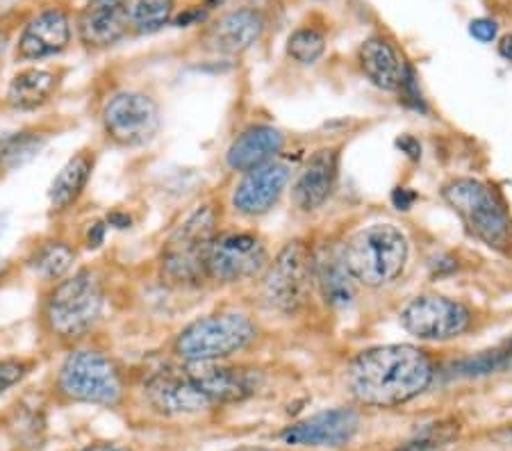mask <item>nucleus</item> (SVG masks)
Returning <instances> with one entry per match:
<instances>
[{"mask_svg": "<svg viewBox=\"0 0 512 451\" xmlns=\"http://www.w3.org/2000/svg\"><path fill=\"white\" fill-rule=\"evenodd\" d=\"M433 376L435 367L426 351L412 344H385L351 360L346 385L362 406L396 408L426 392Z\"/></svg>", "mask_w": 512, "mask_h": 451, "instance_id": "obj_1", "label": "nucleus"}, {"mask_svg": "<svg viewBox=\"0 0 512 451\" xmlns=\"http://www.w3.org/2000/svg\"><path fill=\"white\" fill-rule=\"evenodd\" d=\"M340 256L353 281L378 290L392 285L406 269L408 237L390 221H378L353 233Z\"/></svg>", "mask_w": 512, "mask_h": 451, "instance_id": "obj_2", "label": "nucleus"}, {"mask_svg": "<svg viewBox=\"0 0 512 451\" xmlns=\"http://www.w3.org/2000/svg\"><path fill=\"white\" fill-rule=\"evenodd\" d=\"M442 199L456 212L465 231L490 249H508L512 221L506 203L492 185L478 178H453L442 187Z\"/></svg>", "mask_w": 512, "mask_h": 451, "instance_id": "obj_3", "label": "nucleus"}, {"mask_svg": "<svg viewBox=\"0 0 512 451\" xmlns=\"http://www.w3.org/2000/svg\"><path fill=\"white\" fill-rule=\"evenodd\" d=\"M217 235V210L212 205L196 208L164 242L162 276L171 285H201L208 278V258Z\"/></svg>", "mask_w": 512, "mask_h": 451, "instance_id": "obj_4", "label": "nucleus"}, {"mask_svg": "<svg viewBox=\"0 0 512 451\" xmlns=\"http://www.w3.org/2000/svg\"><path fill=\"white\" fill-rule=\"evenodd\" d=\"M258 338V326L239 313H219L183 328L176 338V354L187 363L221 360L249 349Z\"/></svg>", "mask_w": 512, "mask_h": 451, "instance_id": "obj_5", "label": "nucleus"}, {"mask_svg": "<svg viewBox=\"0 0 512 451\" xmlns=\"http://www.w3.org/2000/svg\"><path fill=\"white\" fill-rule=\"evenodd\" d=\"M103 285L89 269L73 274L55 287L46 303L48 328L62 340L82 338L103 313Z\"/></svg>", "mask_w": 512, "mask_h": 451, "instance_id": "obj_6", "label": "nucleus"}, {"mask_svg": "<svg viewBox=\"0 0 512 451\" xmlns=\"http://www.w3.org/2000/svg\"><path fill=\"white\" fill-rule=\"evenodd\" d=\"M57 390L69 401L110 408L123 397V379L110 356L98 351H73L57 376Z\"/></svg>", "mask_w": 512, "mask_h": 451, "instance_id": "obj_7", "label": "nucleus"}, {"mask_svg": "<svg viewBox=\"0 0 512 451\" xmlns=\"http://www.w3.org/2000/svg\"><path fill=\"white\" fill-rule=\"evenodd\" d=\"M315 281V258L303 242H289L280 249L274 265L264 276V301L278 313L292 315L310 299Z\"/></svg>", "mask_w": 512, "mask_h": 451, "instance_id": "obj_8", "label": "nucleus"}, {"mask_svg": "<svg viewBox=\"0 0 512 451\" xmlns=\"http://www.w3.org/2000/svg\"><path fill=\"white\" fill-rule=\"evenodd\" d=\"M401 326L419 340L447 342L469 331L472 310L442 294H421L401 310Z\"/></svg>", "mask_w": 512, "mask_h": 451, "instance_id": "obj_9", "label": "nucleus"}, {"mask_svg": "<svg viewBox=\"0 0 512 451\" xmlns=\"http://www.w3.org/2000/svg\"><path fill=\"white\" fill-rule=\"evenodd\" d=\"M105 133L121 146H144L158 135L160 108L151 96L123 92L110 98L103 110Z\"/></svg>", "mask_w": 512, "mask_h": 451, "instance_id": "obj_10", "label": "nucleus"}, {"mask_svg": "<svg viewBox=\"0 0 512 451\" xmlns=\"http://www.w3.org/2000/svg\"><path fill=\"white\" fill-rule=\"evenodd\" d=\"M267 246L253 233L217 235L210 258L208 278L217 283H239L258 276L267 267Z\"/></svg>", "mask_w": 512, "mask_h": 451, "instance_id": "obj_11", "label": "nucleus"}, {"mask_svg": "<svg viewBox=\"0 0 512 451\" xmlns=\"http://www.w3.org/2000/svg\"><path fill=\"white\" fill-rule=\"evenodd\" d=\"M360 431V415L353 408H330L301 420L280 433L285 445L292 447H328L349 445Z\"/></svg>", "mask_w": 512, "mask_h": 451, "instance_id": "obj_12", "label": "nucleus"}, {"mask_svg": "<svg viewBox=\"0 0 512 451\" xmlns=\"http://www.w3.org/2000/svg\"><path fill=\"white\" fill-rule=\"evenodd\" d=\"M146 399L158 413L169 417L201 415L214 408L212 399L198 388L187 369H169L146 383Z\"/></svg>", "mask_w": 512, "mask_h": 451, "instance_id": "obj_13", "label": "nucleus"}, {"mask_svg": "<svg viewBox=\"0 0 512 451\" xmlns=\"http://www.w3.org/2000/svg\"><path fill=\"white\" fill-rule=\"evenodd\" d=\"M292 171L283 162H264L260 167L244 171V178L239 180L233 194V205L237 212L246 217H260L274 208L285 194Z\"/></svg>", "mask_w": 512, "mask_h": 451, "instance_id": "obj_14", "label": "nucleus"}, {"mask_svg": "<svg viewBox=\"0 0 512 451\" xmlns=\"http://www.w3.org/2000/svg\"><path fill=\"white\" fill-rule=\"evenodd\" d=\"M340 178V151L319 149L305 164L292 187V199L303 212H315L335 192Z\"/></svg>", "mask_w": 512, "mask_h": 451, "instance_id": "obj_15", "label": "nucleus"}, {"mask_svg": "<svg viewBox=\"0 0 512 451\" xmlns=\"http://www.w3.org/2000/svg\"><path fill=\"white\" fill-rule=\"evenodd\" d=\"M187 374L205 395L212 399L214 406L235 404L244 401L255 392L253 376L244 369L219 365V360H203V363H189Z\"/></svg>", "mask_w": 512, "mask_h": 451, "instance_id": "obj_16", "label": "nucleus"}, {"mask_svg": "<svg viewBox=\"0 0 512 451\" xmlns=\"http://www.w3.org/2000/svg\"><path fill=\"white\" fill-rule=\"evenodd\" d=\"M71 41V21L62 10H46L32 19L19 39L21 60H44L62 53Z\"/></svg>", "mask_w": 512, "mask_h": 451, "instance_id": "obj_17", "label": "nucleus"}, {"mask_svg": "<svg viewBox=\"0 0 512 451\" xmlns=\"http://www.w3.org/2000/svg\"><path fill=\"white\" fill-rule=\"evenodd\" d=\"M132 26L126 3H89L78 16L80 41L89 48H105L121 41Z\"/></svg>", "mask_w": 512, "mask_h": 451, "instance_id": "obj_18", "label": "nucleus"}, {"mask_svg": "<svg viewBox=\"0 0 512 451\" xmlns=\"http://www.w3.org/2000/svg\"><path fill=\"white\" fill-rule=\"evenodd\" d=\"M264 32V19L258 10H233L221 16L217 23H212L205 41L208 48L217 51L221 55H239L262 37Z\"/></svg>", "mask_w": 512, "mask_h": 451, "instance_id": "obj_19", "label": "nucleus"}, {"mask_svg": "<svg viewBox=\"0 0 512 451\" xmlns=\"http://www.w3.org/2000/svg\"><path fill=\"white\" fill-rule=\"evenodd\" d=\"M358 62L362 73L383 92H399L410 69L392 41L381 35L362 41Z\"/></svg>", "mask_w": 512, "mask_h": 451, "instance_id": "obj_20", "label": "nucleus"}, {"mask_svg": "<svg viewBox=\"0 0 512 451\" xmlns=\"http://www.w3.org/2000/svg\"><path fill=\"white\" fill-rule=\"evenodd\" d=\"M285 135L274 126H251L244 130L226 153V162L233 171H251L264 162H271L283 151Z\"/></svg>", "mask_w": 512, "mask_h": 451, "instance_id": "obj_21", "label": "nucleus"}, {"mask_svg": "<svg viewBox=\"0 0 512 451\" xmlns=\"http://www.w3.org/2000/svg\"><path fill=\"white\" fill-rule=\"evenodd\" d=\"M92 169L94 160L89 153L73 155V158L64 164L60 174L53 180L51 192H48L55 210H66L69 205L80 199V194L85 192V187L89 183V176H92Z\"/></svg>", "mask_w": 512, "mask_h": 451, "instance_id": "obj_22", "label": "nucleus"}, {"mask_svg": "<svg viewBox=\"0 0 512 451\" xmlns=\"http://www.w3.org/2000/svg\"><path fill=\"white\" fill-rule=\"evenodd\" d=\"M57 87L55 73L44 69H28L16 73L7 89V101L16 110H35L53 96Z\"/></svg>", "mask_w": 512, "mask_h": 451, "instance_id": "obj_23", "label": "nucleus"}, {"mask_svg": "<svg viewBox=\"0 0 512 451\" xmlns=\"http://www.w3.org/2000/svg\"><path fill=\"white\" fill-rule=\"evenodd\" d=\"M315 281L321 287L326 303L335 308H346L353 301V278L346 272L342 256L328 253L315 260Z\"/></svg>", "mask_w": 512, "mask_h": 451, "instance_id": "obj_24", "label": "nucleus"}, {"mask_svg": "<svg viewBox=\"0 0 512 451\" xmlns=\"http://www.w3.org/2000/svg\"><path fill=\"white\" fill-rule=\"evenodd\" d=\"M512 369V338L497 344V347L481 351V354L458 360L453 365V374L465 376V379H478V376H490Z\"/></svg>", "mask_w": 512, "mask_h": 451, "instance_id": "obj_25", "label": "nucleus"}, {"mask_svg": "<svg viewBox=\"0 0 512 451\" xmlns=\"http://www.w3.org/2000/svg\"><path fill=\"white\" fill-rule=\"evenodd\" d=\"M46 139L37 133H12L0 137V171H14L26 167L41 153Z\"/></svg>", "mask_w": 512, "mask_h": 451, "instance_id": "obj_26", "label": "nucleus"}, {"mask_svg": "<svg viewBox=\"0 0 512 451\" xmlns=\"http://www.w3.org/2000/svg\"><path fill=\"white\" fill-rule=\"evenodd\" d=\"M73 260H76V251L64 242H48L39 246L35 256H32V269L44 281H60L71 272Z\"/></svg>", "mask_w": 512, "mask_h": 451, "instance_id": "obj_27", "label": "nucleus"}, {"mask_svg": "<svg viewBox=\"0 0 512 451\" xmlns=\"http://www.w3.org/2000/svg\"><path fill=\"white\" fill-rule=\"evenodd\" d=\"M287 53L299 64H315L326 53V35L310 26L294 30L287 39Z\"/></svg>", "mask_w": 512, "mask_h": 451, "instance_id": "obj_28", "label": "nucleus"}, {"mask_svg": "<svg viewBox=\"0 0 512 451\" xmlns=\"http://www.w3.org/2000/svg\"><path fill=\"white\" fill-rule=\"evenodd\" d=\"M173 14V0H137L130 19L139 32H155L167 26Z\"/></svg>", "mask_w": 512, "mask_h": 451, "instance_id": "obj_29", "label": "nucleus"}, {"mask_svg": "<svg viewBox=\"0 0 512 451\" xmlns=\"http://www.w3.org/2000/svg\"><path fill=\"white\" fill-rule=\"evenodd\" d=\"M458 429L451 424H433L424 429L421 433H417V438H412L406 445L399 447L396 451H437L442 449L444 445H449V442L456 438Z\"/></svg>", "mask_w": 512, "mask_h": 451, "instance_id": "obj_30", "label": "nucleus"}, {"mask_svg": "<svg viewBox=\"0 0 512 451\" xmlns=\"http://www.w3.org/2000/svg\"><path fill=\"white\" fill-rule=\"evenodd\" d=\"M28 374V365L21 360H0V395L19 383Z\"/></svg>", "mask_w": 512, "mask_h": 451, "instance_id": "obj_31", "label": "nucleus"}, {"mask_svg": "<svg viewBox=\"0 0 512 451\" xmlns=\"http://www.w3.org/2000/svg\"><path fill=\"white\" fill-rule=\"evenodd\" d=\"M497 32H499V26L497 21L492 19H474L469 23V35H472L476 41H481V44H492V41L497 39Z\"/></svg>", "mask_w": 512, "mask_h": 451, "instance_id": "obj_32", "label": "nucleus"}, {"mask_svg": "<svg viewBox=\"0 0 512 451\" xmlns=\"http://www.w3.org/2000/svg\"><path fill=\"white\" fill-rule=\"evenodd\" d=\"M392 201L399 210H410V205L415 203V194H410L406 187H396L392 194Z\"/></svg>", "mask_w": 512, "mask_h": 451, "instance_id": "obj_33", "label": "nucleus"}, {"mask_svg": "<svg viewBox=\"0 0 512 451\" xmlns=\"http://www.w3.org/2000/svg\"><path fill=\"white\" fill-rule=\"evenodd\" d=\"M401 146V151H406V155L408 158H412V160H419L421 158V146H419V142L415 137H401L399 142H396Z\"/></svg>", "mask_w": 512, "mask_h": 451, "instance_id": "obj_34", "label": "nucleus"}, {"mask_svg": "<svg viewBox=\"0 0 512 451\" xmlns=\"http://www.w3.org/2000/svg\"><path fill=\"white\" fill-rule=\"evenodd\" d=\"M105 240V224H101V221H96V224L89 228V235H87V242L92 249H96V246H101Z\"/></svg>", "mask_w": 512, "mask_h": 451, "instance_id": "obj_35", "label": "nucleus"}, {"mask_svg": "<svg viewBox=\"0 0 512 451\" xmlns=\"http://www.w3.org/2000/svg\"><path fill=\"white\" fill-rule=\"evenodd\" d=\"M78 451H132V449L117 445V442H98V445H89V447L78 449Z\"/></svg>", "mask_w": 512, "mask_h": 451, "instance_id": "obj_36", "label": "nucleus"}, {"mask_svg": "<svg viewBox=\"0 0 512 451\" xmlns=\"http://www.w3.org/2000/svg\"><path fill=\"white\" fill-rule=\"evenodd\" d=\"M499 55L503 57V60L512 64V35L501 37V41H499Z\"/></svg>", "mask_w": 512, "mask_h": 451, "instance_id": "obj_37", "label": "nucleus"}, {"mask_svg": "<svg viewBox=\"0 0 512 451\" xmlns=\"http://www.w3.org/2000/svg\"><path fill=\"white\" fill-rule=\"evenodd\" d=\"M107 224H114L117 228H128L130 226V217H126V215H112L110 219H107Z\"/></svg>", "mask_w": 512, "mask_h": 451, "instance_id": "obj_38", "label": "nucleus"}, {"mask_svg": "<svg viewBox=\"0 0 512 451\" xmlns=\"http://www.w3.org/2000/svg\"><path fill=\"white\" fill-rule=\"evenodd\" d=\"M233 451H278V449H271V447H237Z\"/></svg>", "mask_w": 512, "mask_h": 451, "instance_id": "obj_39", "label": "nucleus"}, {"mask_svg": "<svg viewBox=\"0 0 512 451\" xmlns=\"http://www.w3.org/2000/svg\"><path fill=\"white\" fill-rule=\"evenodd\" d=\"M5 48H7V32H3V30H0V57H3V53H5Z\"/></svg>", "mask_w": 512, "mask_h": 451, "instance_id": "obj_40", "label": "nucleus"}, {"mask_svg": "<svg viewBox=\"0 0 512 451\" xmlns=\"http://www.w3.org/2000/svg\"><path fill=\"white\" fill-rule=\"evenodd\" d=\"M89 3H126V0H89Z\"/></svg>", "mask_w": 512, "mask_h": 451, "instance_id": "obj_41", "label": "nucleus"}, {"mask_svg": "<svg viewBox=\"0 0 512 451\" xmlns=\"http://www.w3.org/2000/svg\"><path fill=\"white\" fill-rule=\"evenodd\" d=\"M5 231V217H0V235Z\"/></svg>", "mask_w": 512, "mask_h": 451, "instance_id": "obj_42", "label": "nucleus"}, {"mask_svg": "<svg viewBox=\"0 0 512 451\" xmlns=\"http://www.w3.org/2000/svg\"><path fill=\"white\" fill-rule=\"evenodd\" d=\"M506 440H512V429L506 433Z\"/></svg>", "mask_w": 512, "mask_h": 451, "instance_id": "obj_43", "label": "nucleus"}]
</instances>
